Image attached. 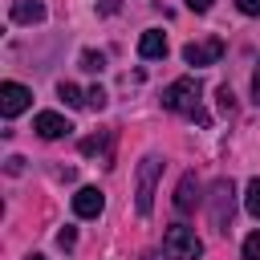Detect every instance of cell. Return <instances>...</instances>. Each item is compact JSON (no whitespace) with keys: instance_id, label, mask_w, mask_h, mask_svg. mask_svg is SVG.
I'll return each mask as SVG.
<instances>
[{"instance_id":"cell-21","label":"cell","mask_w":260,"mask_h":260,"mask_svg":"<svg viewBox=\"0 0 260 260\" xmlns=\"http://www.w3.org/2000/svg\"><path fill=\"white\" fill-rule=\"evenodd\" d=\"M211 4H215V0H187V8H191V12H207Z\"/></svg>"},{"instance_id":"cell-19","label":"cell","mask_w":260,"mask_h":260,"mask_svg":"<svg viewBox=\"0 0 260 260\" xmlns=\"http://www.w3.org/2000/svg\"><path fill=\"white\" fill-rule=\"evenodd\" d=\"M236 8H240L244 16H260V0H236Z\"/></svg>"},{"instance_id":"cell-23","label":"cell","mask_w":260,"mask_h":260,"mask_svg":"<svg viewBox=\"0 0 260 260\" xmlns=\"http://www.w3.org/2000/svg\"><path fill=\"white\" fill-rule=\"evenodd\" d=\"M252 93H256V102H260V65H256V73H252Z\"/></svg>"},{"instance_id":"cell-9","label":"cell","mask_w":260,"mask_h":260,"mask_svg":"<svg viewBox=\"0 0 260 260\" xmlns=\"http://www.w3.org/2000/svg\"><path fill=\"white\" fill-rule=\"evenodd\" d=\"M195 203H199V183H195V175H183L179 187H175V207L179 211H195Z\"/></svg>"},{"instance_id":"cell-22","label":"cell","mask_w":260,"mask_h":260,"mask_svg":"<svg viewBox=\"0 0 260 260\" xmlns=\"http://www.w3.org/2000/svg\"><path fill=\"white\" fill-rule=\"evenodd\" d=\"M20 167H24V158H16V154H12V158H8V175H20Z\"/></svg>"},{"instance_id":"cell-2","label":"cell","mask_w":260,"mask_h":260,"mask_svg":"<svg viewBox=\"0 0 260 260\" xmlns=\"http://www.w3.org/2000/svg\"><path fill=\"white\" fill-rule=\"evenodd\" d=\"M158 175H162V158H158V154H146V158L138 162V187H134V207H138V215H150Z\"/></svg>"},{"instance_id":"cell-8","label":"cell","mask_w":260,"mask_h":260,"mask_svg":"<svg viewBox=\"0 0 260 260\" xmlns=\"http://www.w3.org/2000/svg\"><path fill=\"white\" fill-rule=\"evenodd\" d=\"M102 207H106V195H102L98 187H81V191L73 195V211H77L81 219H98Z\"/></svg>"},{"instance_id":"cell-1","label":"cell","mask_w":260,"mask_h":260,"mask_svg":"<svg viewBox=\"0 0 260 260\" xmlns=\"http://www.w3.org/2000/svg\"><path fill=\"white\" fill-rule=\"evenodd\" d=\"M199 81L195 77H175L167 89H162V106L167 110H175V114H187V118H195L199 126H207L211 118H207V110L199 106Z\"/></svg>"},{"instance_id":"cell-10","label":"cell","mask_w":260,"mask_h":260,"mask_svg":"<svg viewBox=\"0 0 260 260\" xmlns=\"http://www.w3.org/2000/svg\"><path fill=\"white\" fill-rule=\"evenodd\" d=\"M12 20L16 24H41L45 20V4L41 0H16L12 4Z\"/></svg>"},{"instance_id":"cell-15","label":"cell","mask_w":260,"mask_h":260,"mask_svg":"<svg viewBox=\"0 0 260 260\" xmlns=\"http://www.w3.org/2000/svg\"><path fill=\"white\" fill-rule=\"evenodd\" d=\"M244 207H248V215H256V219H260V179H252V183H248Z\"/></svg>"},{"instance_id":"cell-24","label":"cell","mask_w":260,"mask_h":260,"mask_svg":"<svg viewBox=\"0 0 260 260\" xmlns=\"http://www.w3.org/2000/svg\"><path fill=\"white\" fill-rule=\"evenodd\" d=\"M28 260H45V256H28Z\"/></svg>"},{"instance_id":"cell-14","label":"cell","mask_w":260,"mask_h":260,"mask_svg":"<svg viewBox=\"0 0 260 260\" xmlns=\"http://www.w3.org/2000/svg\"><path fill=\"white\" fill-rule=\"evenodd\" d=\"M57 93L65 98V106H85V93H81L73 81H61V85H57Z\"/></svg>"},{"instance_id":"cell-4","label":"cell","mask_w":260,"mask_h":260,"mask_svg":"<svg viewBox=\"0 0 260 260\" xmlns=\"http://www.w3.org/2000/svg\"><path fill=\"white\" fill-rule=\"evenodd\" d=\"M232 195H236V191H232L228 179H219V183L211 187V223H215L219 232L232 228V211H236V199H232Z\"/></svg>"},{"instance_id":"cell-7","label":"cell","mask_w":260,"mask_h":260,"mask_svg":"<svg viewBox=\"0 0 260 260\" xmlns=\"http://www.w3.org/2000/svg\"><path fill=\"white\" fill-rule=\"evenodd\" d=\"M32 130H37L41 138H65L73 126H69V118H61L57 110H41V114L32 118Z\"/></svg>"},{"instance_id":"cell-12","label":"cell","mask_w":260,"mask_h":260,"mask_svg":"<svg viewBox=\"0 0 260 260\" xmlns=\"http://www.w3.org/2000/svg\"><path fill=\"white\" fill-rule=\"evenodd\" d=\"M110 150V134H89L81 138V154H106Z\"/></svg>"},{"instance_id":"cell-17","label":"cell","mask_w":260,"mask_h":260,"mask_svg":"<svg viewBox=\"0 0 260 260\" xmlns=\"http://www.w3.org/2000/svg\"><path fill=\"white\" fill-rule=\"evenodd\" d=\"M85 106H89V110H102V106H106V89H102V85H93V89L85 93Z\"/></svg>"},{"instance_id":"cell-6","label":"cell","mask_w":260,"mask_h":260,"mask_svg":"<svg viewBox=\"0 0 260 260\" xmlns=\"http://www.w3.org/2000/svg\"><path fill=\"white\" fill-rule=\"evenodd\" d=\"M219 57H223V41H219V37L191 41V45L183 49V61H187V65H215Z\"/></svg>"},{"instance_id":"cell-18","label":"cell","mask_w":260,"mask_h":260,"mask_svg":"<svg viewBox=\"0 0 260 260\" xmlns=\"http://www.w3.org/2000/svg\"><path fill=\"white\" fill-rule=\"evenodd\" d=\"M57 244H61V248H73V244H77V232H73V228H61V232H57Z\"/></svg>"},{"instance_id":"cell-11","label":"cell","mask_w":260,"mask_h":260,"mask_svg":"<svg viewBox=\"0 0 260 260\" xmlns=\"http://www.w3.org/2000/svg\"><path fill=\"white\" fill-rule=\"evenodd\" d=\"M138 53H142L146 61H154V57H167V37H162L158 28H146V32L138 37Z\"/></svg>"},{"instance_id":"cell-13","label":"cell","mask_w":260,"mask_h":260,"mask_svg":"<svg viewBox=\"0 0 260 260\" xmlns=\"http://www.w3.org/2000/svg\"><path fill=\"white\" fill-rule=\"evenodd\" d=\"M81 69H89V73H102V69H106V53H98V49H85V53H81Z\"/></svg>"},{"instance_id":"cell-20","label":"cell","mask_w":260,"mask_h":260,"mask_svg":"<svg viewBox=\"0 0 260 260\" xmlns=\"http://www.w3.org/2000/svg\"><path fill=\"white\" fill-rule=\"evenodd\" d=\"M219 106H223V110H232V106H236V102H232V89H228V85H219Z\"/></svg>"},{"instance_id":"cell-3","label":"cell","mask_w":260,"mask_h":260,"mask_svg":"<svg viewBox=\"0 0 260 260\" xmlns=\"http://www.w3.org/2000/svg\"><path fill=\"white\" fill-rule=\"evenodd\" d=\"M162 256H167V260H199V256H203V244H199V236H195L191 228L175 223V228H167V236H162Z\"/></svg>"},{"instance_id":"cell-5","label":"cell","mask_w":260,"mask_h":260,"mask_svg":"<svg viewBox=\"0 0 260 260\" xmlns=\"http://www.w3.org/2000/svg\"><path fill=\"white\" fill-rule=\"evenodd\" d=\"M28 106H32V89H24L20 81H4V85H0V114H4V118L24 114Z\"/></svg>"},{"instance_id":"cell-16","label":"cell","mask_w":260,"mask_h":260,"mask_svg":"<svg viewBox=\"0 0 260 260\" xmlns=\"http://www.w3.org/2000/svg\"><path fill=\"white\" fill-rule=\"evenodd\" d=\"M244 260H260V232H252L244 240Z\"/></svg>"}]
</instances>
